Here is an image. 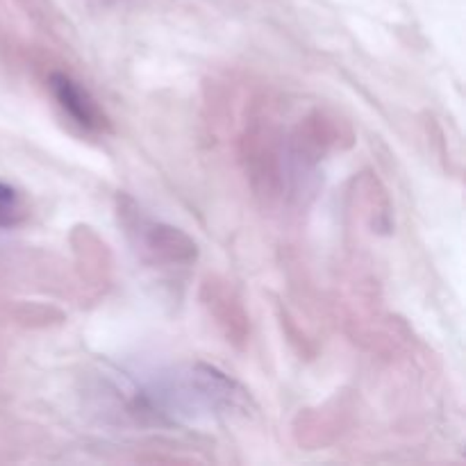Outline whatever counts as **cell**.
I'll list each match as a JSON object with an SVG mask.
<instances>
[{"label": "cell", "mask_w": 466, "mask_h": 466, "mask_svg": "<svg viewBox=\"0 0 466 466\" xmlns=\"http://www.w3.org/2000/svg\"><path fill=\"white\" fill-rule=\"evenodd\" d=\"M244 403V390L205 362H182L155 373L132 396L135 414L168 423L226 417Z\"/></svg>", "instance_id": "cell-1"}, {"label": "cell", "mask_w": 466, "mask_h": 466, "mask_svg": "<svg viewBox=\"0 0 466 466\" xmlns=\"http://www.w3.org/2000/svg\"><path fill=\"white\" fill-rule=\"evenodd\" d=\"M116 212L139 258L153 267H189L198 259V246L187 232L150 218L130 196H118Z\"/></svg>", "instance_id": "cell-2"}, {"label": "cell", "mask_w": 466, "mask_h": 466, "mask_svg": "<svg viewBox=\"0 0 466 466\" xmlns=\"http://www.w3.org/2000/svg\"><path fill=\"white\" fill-rule=\"evenodd\" d=\"M48 91L64 116L86 135H107L112 130L109 116L85 85L68 73L55 71L48 76Z\"/></svg>", "instance_id": "cell-3"}, {"label": "cell", "mask_w": 466, "mask_h": 466, "mask_svg": "<svg viewBox=\"0 0 466 466\" xmlns=\"http://www.w3.org/2000/svg\"><path fill=\"white\" fill-rule=\"evenodd\" d=\"M200 300L223 337L237 349H244L250 335V319L235 287L221 276H208L200 287Z\"/></svg>", "instance_id": "cell-4"}, {"label": "cell", "mask_w": 466, "mask_h": 466, "mask_svg": "<svg viewBox=\"0 0 466 466\" xmlns=\"http://www.w3.org/2000/svg\"><path fill=\"white\" fill-rule=\"evenodd\" d=\"M27 218V205L25 198L16 187L7 185L0 180V230H9V228L21 226Z\"/></svg>", "instance_id": "cell-5"}]
</instances>
